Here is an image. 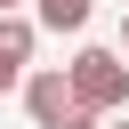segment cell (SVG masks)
I'll use <instances>...</instances> for the list:
<instances>
[{
  "label": "cell",
  "instance_id": "1",
  "mask_svg": "<svg viewBox=\"0 0 129 129\" xmlns=\"http://www.w3.org/2000/svg\"><path fill=\"white\" fill-rule=\"evenodd\" d=\"M64 73H73V97L89 113H129V56L121 48H81Z\"/></svg>",
  "mask_w": 129,
  "mask_h": 129
},
{
  "label": "cell",
  "instance_id": "2",
  "mask_svg": "<svg viewBox=\"0 0 129 129\" xmlns=\"http://www.w3.org/2000/svg\"><path fill=\"white\" fill-rule=\"evenodd\" d=\"M24 113H32V129H64V121L81 113V97H73V73H56V64L24 73Z\"/></svg>",
  "mask_w": 129,
  "mask_h": 129
},
{
  "label": "cell",
  "instance_id": "3",
  "mask_svg": "<svg viewBox=\"0 0 129 129\" xmlns=\"http://www.w3.org/2000/svg\"><path fill=\"white\" fill-rule=\"evenodd\" d=\"M32 40H40V16L8 8V16H0V97H8V89H24V64H32Z\"/></svg>",
  "mask_w": 129,
  "mask_h": 129
},
{
  "label": "cell",
  "instance_id": "4",
  "mask_svg": "<svg viewBox=\"0 0 129 129\" xmlns=\"http://www.w3.org/2000/svg\"><path fill=\"white\" fill-rule=\"evenodd\" d=\"M89 8H97V0H32V16H40L48 32H81V24H89Z\"/></svg>",
  "mask_w": 129,
  "mask_h": 129
},
{
  "label": "cell",
  "instance_id": "5",
  "mask_svg": "<svg viewBox=\"0 0 129 129\" xmlns=\"http://www.w3.org/2000/svg\"><path fill=\"white\" fill-rule=\"evenodd\" d=\"M105 129H129V113H105Z\"/></svg>",
  "mask_w": 129,
  "mask_h": 129
},
{
  "label": "cell",
  "instance_id": "6",
  "mask_svg": "<svg viewBox=\"0 0 129 129\" xmlns=\"http://www.w3.org/2000/svg\"><path fill=\"white\" fill-rule=\"evenodd\" d=\"M121 56H129V16H121Z\"/></svg>",
  "mask_w": 129,
  "mask_h": 129
},
{
  "label": "cell",
  "instance_id": "7",
  "mask_svg": "<svg viewBox=\"0 0 129 129\" xmlns=\"http://www.w3.org/2000/svg\"><path fill=\"white\" fill-rule=\"evenodd\" d=\"M8 8H24V0H0V16H8Z\"/></svg>",
  "mask_w": 129,
  "mask_h": 129
}]
</instances>
